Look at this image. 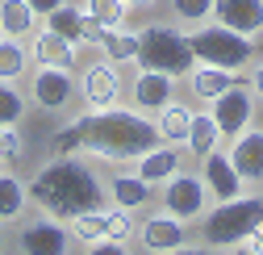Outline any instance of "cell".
I'll list each match as a JSON object with an SVG mask.
<instances>
[{"label": "cell", "mask_w": 263, "mask_h": 255, "mask_svg": "<svg viewBox=\"0 0 263 255\" xmlns=\"http://www.w3.org/2000/svg\"><path fill=\"white\" fill-rule=\"evenodd\" d=\"M167 255H209L205 247H176V251H167Z\"/></svg>", "instance_id": "e575fe53"}, {"label": "cell", "mask_w": 263, "mask_h": 255, "mask_svg": "<svg viewBox=\"0 0 263 255\" xmlns=\"http://www.w3.org/2000/svg\"><path fill=\"white\" fill-rule=\"evenodd\" d=\"M217 138H221V130H217L213 113H192V125H188V147H192L196 155H209V151H217Z\"/></svg>", "instance_id": "cb8c5ba5"}, {"label": "cell", "mask_w": 263, "mask_h": 255, "mask_svg": "<svg viewBox=\"0 0 263 255\" xmlns=\"http://www.w3.org/2000/svg\"><path fill=\"white\" fill-rule=\"evenodd\" d=\"M0 159H21V134L13 125H0Z\"/></svg>", "instance_id": "4dcf8cb0"}, {"label": "cell", "mask_w": 263, "mask_h": 255, "mask_svg": "<svg viewBox=\"0 0 263 255\" xmlns=\"http://www.w3.org/2000/svg\"><path fill=\"white\" fill-rule=\"evenodd\" d=\"M25 5L34 9V17H50V13H54V9L63 5V0H25Z\"/></svg>", "instance_id": "d6a6232c"}, {"label": "cell", "mask_w": 263, "mask_h": 255, "mask_svg": "<svg viewBox=\"0 0 263 255\" xmlns=\"http://www.w3.org/2000/svg\"><path fill=\"white\" fill-rule=\"evenodd\" d=\"M213 13H217V25L234 29V34H247V38L263 34V0H217Z\"/></svg>", "instance_id": "9c48e42d"}, {"label": "cell", "mask_w": 263, "mask_h": 255, "mask_svg": "<svg viewBox=\"0 0 263 255\" xmlns=\"http://www.w3.org/2000/svg\"><path fill=\"white\" fill-rule=\"evenodd\" d=\"M29 25H34V9H29L25 0H0V29H5L9 38L29 34Z\"/></svg>", "instance_id": "d4e9b609"}, {"label": "cell", "mask_w": 263, "mask_h": 255, "mask_svg": "<svg viewBox=\"0 0 263 255\" xmlns=\"http://www.w3.org/2000/svg\"><path fill=\"white\" fill-rule=\"evenodd\" d=\"M84 42H92L96 50L109 54L113 63H129V59H138V34H121L117 25H96V21H88Z\"/></svg>", "instance_id": "8fae6325"}, {"label": "cell", "mask_w": 263, "mask_h": 255, "mask_svg": "<svg viewBox=\"0 0 263 255\" xmlns=\"http://www.w3.org/2000/svg\"><path fill=\"white\" fill-rule=\"evenodd\" d=\"M251 113H255V101H251V92H247L242 84L226 88L221 97L213 101V121H217V130H221L226 138H238L247 125H251Z\"/></svg>", "instance_id": "ba28073f"}, {"label": "cell", "mask_w": 263, "mask_h": 255, "mask_svg": "<svg viewBox=\"0 0 263 255\" xmlns=\"http://www.w3.org/2000/svg\"><path fill=\"white\" fill-rule=\"evenodd\" d=\"M205 201H209V188L201 176H184L176 172L167 180V188H163V209L176 213L180 222H192V217H201L205 213Z\"/></svg>", "instance_id": "8992f818"}, {"label": "cell", "mask_w": 263, "mask_h": 255, "mask_svg": "<svg viewBox=\"0 0 263 255\" xmlns=\"http://www.w3.org/2000/svg\"><path fill=\"white\" fill-rule=\"evenodd\" d=\"M138 63H142V71H163V76H188L192 71V46L184 34H176V29L167 25H151L138 34Z\"/></svg>", "instance_id": "277c9868"}, {"label": "cell", "mask_w": 263, "mask_h": 255, "mask_svg": "<svg viewBox=\"0 0 263 255\" xmlns=\"http://www.w3.org/2000/svg\"><path fill=\"white\" fill-rule=\"evenodd\" d=\"M142 247L146 251H176V247H184V222L176 217V213H155L146 226H142Z\"/></svg>", "instance_id": "e0dca14e"}, {"label": "cell", "mask_w": 263, "mask_h": 255, "mask_svg": "<svg viewBox=\"0 0 263 255\" xmlns=\"http://www.w3.org/2000/svg\"><path fill=\"white\" fill-rule=\"evenodd\" d=\"M263 230V197H234V201H221L209 222H205V239L209 247H238L251 234Z\"/></svg>", "instance_id": "3957f363"}, {"label": "cell", "mask_w": 263, "mask_h": 255, "mask_svg": "<svg viewBox=\"0 0 263 255\" xmlns=\"http://www.w3.org/2000/svg\"><path fill=\"white\" fill-rule=\"evenodd\" d=\"M234 255H255V251H251V247H242V243H238V251H234Z\"/></svg>", "instance_id": "8d00e7d4"}, {"label": "cell", "mask_w": 263, "mask_h": 255, "mask_svg": "<svg viewBox=\"0 0 263 255\" xmlns=\"http://www.w3.org/2000/svg\"><path fill=\"white\" fill-rule=\"evenodd\" d=\"M251 88H255V97H263V63H259L255 76H251Z\"/></svg>", "instance_id": "836d02e7"}, {"label": "cell", "mask_w": 263, "mask_h": 255, "mask_svg": "<svg viewBox=\"0 0 263 255\" xmlns=\"http://www.w3.org/2000/svg\"><path fill=\"white\" fill-rule=\"evenodd\" d=\"M38 59V67H63V71H71L76 67V46L67 38H59L54 29H46V34L34 38V50H29Z\"/></svg>", "instance_id": "ac0fdd59"}, {"label": "cell", "mask_w": 263, "mask_h": 255, "mask_svg": "<svg viewBox=\"0 0 263 255\" xmlns=\"http://www.w3.org/2000/svg\"><path fill=\"white\" fill-rule=\"evenodd\" d=\"M188 46H192V54L201 63L221 67V71H242L251 63V54H255V38L234 34V29H226V25L196 29V34H188Z\"/></svg>", "instance_id": "5b68a950"}, {"label": "cell", "mask_w": 263, "mask_h": 255, "mask_svg": "<svg viewBox=\"0 0 263 255\" xmlns=\"http://www.w3.org/2000/svg\"><path fill=\"white\" fill-rule=\"evenodd\" d=\"M205 188L217 197V201H234V197H242V176L234 172V163H230V155H217V151H209L205 155Z\"/></svg>", "instance_id": "7c38bea8"}, {"label": "cell", "mask_w": 263, "mask_h": 255, "mask_svg": "<svg viewBox=\"0 0 263 255\" xmlns=\"http://www.w3.org/2000/svg\"><path fill=\"white\" fill-rule=\"evenodd\" d=\"M25 63H29V50H21L13 38H0V80H21Z\"/></svg>", "instance_id": "4316f807"}, {"label": "cell", "mask_w": 263, "mask_h": 255, "mask_svg": "<svg viewBox=\"0 0 263 255\" xmlns=\"http://www.w3.org/2000/svg\"><path fill=\"white\" fill-rule=\"evenodd\" d=\"M159 142L155 121L129 113V109H92L84 117H76L67 130H59L50 138L54 155H76V151H92L101 159L125 163V159H142L151 147Z\"/></svg>", "instance_id": "6da1fadb"}, {"label": "cell", "mask_w": 263, "mask_h": 255, "mask_svg": "<svg viewBox=\"0 0 263 255\" xmlns=\"http://www.w3.org/2000/svg\"><path fill=\"white\" fill-rule=\"evenodd\" d=\"M217 0H176V17L180 21H209Z\"/></svg>", "instance_id": "f546056e"}, {"label": "cell", "mask_w": 263, "mask_h": 255, "mask_svg": "<svg viewBox=\"0 0 263 255\" xmlns=\"http://www.w3.org/2000/svg\"><path fill=\"white\" fill-rule=\"evenodd\" d=\"M25 188H29V201L42 213L59 217V222H71L76 213H88V209L105 205V184L80 159H59V163L42 168Z\"/></svg>", "instance_id": "7a4b0ae2"}, {"label": "cell", "mask_w": 263, "mask_h": 255, "mask_svg": "<svg viewBox=\"0 0 263 255\" xmlns=\"http://www.w3.org/2000/svg\"><path fill=\"white\" fill-rule=\"evenodd\" d=\"M25 201H29V188H25L17 176H0V222L17 217V213L25 209Z\"/></svg>", "instance_id": "484cf974"}, {"label": "cell", "mask_w": 263, "mask_h": 255, "mask_svg": "<svg viewBox=\"0 0 263 255\" xmlns=\"http://www.w3.org/2000/svg\"><path fill=\"white\" fill-rule=\"evenodd\" d=\"M71 230H76V239H84V243H101V239H125L129 234V217H125V209L117 205V209H88V213H76L71 217Z\"/></svg>", "instance_id": "52a82bcc"}, {"label": "cell", "mask_w": 263, "mask_h": 255, "mask_svg": "<svg viewBox=\"0 0 263 255\" xmlns=\"http://www.w3.org/2000/svg\"><path fill=\"white\" fill-rule=\"evenodd\" d=\"M88 255H129V251L121 247V239H101V243L88 247Z\"/></svg>", "instance_id": "1f68e13d"}, {"label": "cell", "mask_w": 263, "mask_h": 255, "mask_svg": "<svg viewBox=\"0 0 263 255\" xmlns=\"http://www.w3.org/2000/svg\"><path fill=\"white\" fill-rule=\"evenodd\" d=\"M84 13L96 25H121L125 21V0H88Z\"/></svg>", "instance_id": "83f0119b"}, {"label": "cell", "mask_w": 263, "mask_h": 255, "mask_svg": "<svg viewBox=\"0 0 263 255\" xmlns=\"http://www.w3.org/2000/svg\"><path fill=\"white\" fill-rule=\"evenodd\" d=\"M230 163H234V172L242 176V184L251 180H263V130H247L234 138V151H230Z\"/></svg>", "instance_id": "4fadbf2b"}, {"label": "cell", "mask_w": 263, "mask_h": 255, "mask_svg": "<svg viewBox=\"0 0 263 255\" xmlns=\"http://www.w3.org/2000/svg\"><path fill=\"white\" fill-rule=\"evenodd\" d=\"M117 92H121V76L117 67H109V63H92V67L84 71V101L92 109H109L117 105Z\"/></svg>", "instance_id": "9a60e30c"}, {"label": "cell", "mask_w": 263, "mask_h": 255, "mask_svg": "<svg viewBox=\"0 0 263 255\" xmlns=\"http://www.w3.org/2000/svg\"><path fill=\"white\" fill-rule=\"evenodd\" d=\"M0 34H5V29H0Z\"/></svg>", "instance_id": "f35d334b"}, {"label": "cell", "mask_w": 263, "mask_h": 255, "mask_svg": "<svg viewBox=\"0 0 263 255\" xmlns=\"http://www.w3.org/2000/svg\"><path fill=\"white\" fill-rule=\"evenodd\" d=\"M109 193H113V201L129 213V209H138V205H146V197H151V188H146V180L134 172V176H113V184H109Z\"/></svg>", "instance_id": "603a6c76"}, {"label": "cell", "mask_w": 263, "mask_h": 255, "mask_svg": "<svg viewBox=\"0 0 263 255\" xmlns=\"http://www.w3.org/2000/svg\"><path fill=\"white\" fill-rule=\"evenodd\" d=\"M0 247H5V234H0Z\"/></svg>", "instance_id": "74e56055"}, {"label": "cell", "mask_w": 263, "mask_h": 255, "mask_svg": "<svg viewBox=\"0 0 263 255\" xmlns=\"http://www.w3.org/2000/svg\"><path fill=\"white\" fill-rule=\"evenodd\" d=\"M21 255H67V230L59 222H29L17 234Z\"/></svg>", "instance_id": "30bf717a"}, {"label": "cell", "mask_w": 263, "mask_h": 255, "mask_svg": "<svg viewBox=\"0 0 263 255\" xmlns=\"http://www.w3.org/2000/svg\"><path fill=\"white\" fill-rule=\"evenodd\" d=\"M71 92H76V84L63 67H38V76H34V105L38 109H63L71 101Z\"/></svg>", "instance_id": "5bb4252c"}, {"label": "cell", "mask_w": 263, "mask_h": 255, "mask_svg": "<svg viewBox=\"0 0 263 255\" xmlns=\"http://www.w3.org/2000/svg\"><path fill=\"white\" fill-rule=\"evenodd\" d=\"M146 5H155V0H125V9H146Z\"/></svg>", "instance_id": "d590c367"}, {"label": "cell", "mask_w": 263, "mask_h": 255, "mask_svg": "<svg viewBox=\"0 0 263 255\" xmlns=\"http://www.w3.org/2000/svg\"><path fill=\"white\" fill-rule=\"evenodd\" d=\"M172 97H176V80L163 71H142L134 84V105L142 113H159L163 105H172Z\"/></svg>", "instance_id": "2e32d148"}, {"label": "cell", "mask_w": 263, "mask_h": 255, "mask_svg": "<svg viewBox=\"0 0 263 255\" xmlns=\"http://www.w3.org/2000/svg\"><path fill=\"white\" fill-rule=\"evenodd\" d=\"M180 168V151L176 147H151L142 159H138V176L146 184H167Z\"/></svg>", "instance_id": "d6986e66"}, {"label": "cell", "mask_w": 263, "mask_h": 255, "mask_svg": "<svg viewBox=\"0 0 263 255\" xmlns=\"http://www.w3.org/2000/svg\"><path fill=\"white\" fill-rule=\"evenodd\" d=\"M238 80H234V71H221V67H209V63H201V67L192 71V92L201 101H217L226 88H234Z\"/></svg>", "instance_id": "ffe728a7"}, {"label": "cell", "mask_w": 263, "mask_h": 255, "mask_svg": "<svg viewBox=\"0 0 263 255\" xmlns=\"http://www.w3.org/2000/svg\"><path fill=\"white\" fill-rule=\"evenodd\" d=\"M21 113H25L21 92L13 88V80H0V125H13V121H21Z\"/></svg>", "instance_id": "f1b7e54d"}, {"label": "cell", "mask_w": 263, "mask_h": 255, "mask_svg": "<svg viewBox=\"0 0 263 255\" xmlns=\"http://www.w3.org/2000/svg\"><path fill=\"white\" fill-rule=\"evenodd\" d=\"M50 29L76 46V42H84V34H88V13L76 9V5H59V9L50 13Z\"/></svg>", "instance_id": "44dd1931"}, {"label": "cell", "mask_w": 263, "mask_h": 255, "mask_svg": "<svg viewBox=\"0 0 263 255\" xmlns=\"http://www.w3.org/2000/svg\"><path fill=\"white\" fill-rule=\"evenodd\" d=\"M188 125H192V109H184V105H163L159 109V138H167V142H188Z\"/></svg>", "instance_id": "7402d4cb"}]
</instances>
